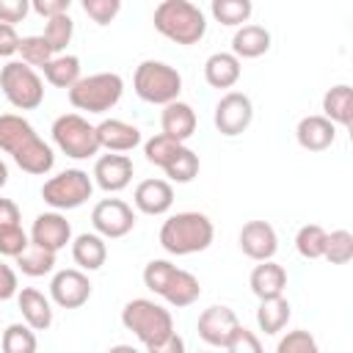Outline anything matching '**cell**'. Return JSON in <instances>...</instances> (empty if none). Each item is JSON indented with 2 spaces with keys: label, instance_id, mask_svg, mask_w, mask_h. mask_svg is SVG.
<instances>
[{
  "label": "cell",
  "instance_id": "cell-8",
  "mask_svg": "<svg viewBox=\"0 0 353 353\" xmlns=\"http://www.w3.org/2000/svg\"><path fill=\"white\" fill-rule=\"evenodd\" d=\"M91 193H94V179L83 168H66V171L50 176L41 185V199L55 212H66V210L83 207L91 199Z\"/></svg>",
  "mask_w": 353,
  "mask_h": 353
},
{
  "label": "cell",
  "instance_id": "cell-10",
  "mask_svg": "<svg viewBox=\"0 0 353 353\" xmlns=\"http://www.w3.org/2000/svg\"><path fill=\"white\" fill-rule=\"evenodd\" d=\"M254 121V102L243 91H226L212 110V124L223 138L243 135Z\"/></svg>",
  "mask_w": 353,
  "mask_h": 353
},
{
  "label": "cell",
  "instance_id": "cell-32",
  "mask_svg": "<svg viewBox=\"0 0 353 353\" xmlns=\"http://www.w3.org/2000/svg\"><path fill=\"white\" fill-rule=\"evenodd\" d=\"M14 262H17V268H19L25 276H30V279H39V276H47V273L55 270V254L47 251V248H41V245H33V243H30Z\"/></svg>",
  "mask_w": 353,
  "mask_h": 353
},
{
  "label": "cell",
  "instance_id": "cell-3",
  "mask_svg": "<svg viewBox=\"0 0 353 353\" xmlns=\"http://www.w3.org/2000/svg\"><path fill=\"white\" fill-rule=\"evenodd\" d=\"M143 284L174 309H188L199 301L201 284L190 270L176 268L168 259H152L143 268Z\"/></svg>",
  "mask_w": 353,
  "mask_h": 353
},
{
  "label": "cell",
  "instance_id": "cell-1",
  "mask_svg": "<svg viewBox=\"0 0 353 353\" xmlns=\"http://www.w3.org/2000/svg\"><path fill=\"white\" fill-rule=\"evenodd\" d=\"M160 245L165 254L171 256H190L199 251H207L215 240V226L204 212L196 210H185V212H174L163 221L160 234H157Z\"/></svg>",
  "mask_w": 353,
  "mask_h": 353
},
{
  "label": "cell",
  "instance_id": "cell-44",
  "mask_svg": "<svg viewBox=\"0 0 353 353\" xmlns=\"http://www.w3.org/2000/svg\"><path fill=\"white\" fill-rule=\"evenodd\" d=\"M30 14L28 0H0V22L3 25H17Z\"/></svg>",
  "mask_w": 353,
  "mask_h": 353
},
{
  "label": "cell",
  "instance_id": "cell-47",
  "mask_svg": "<svg viewBox=\"0 0 353 353\" xmlns=\"http://www.w3.org/2000/svg\"><path fill=\"white\" fill-rule=\"evenodd\" d=\"M19 33H17V28L14 25H3L0 22V58H11V55H17V50H19Z\"/></svg>",
  "mask_w": 353,
  "mask_h": 353
},
{
  "label": "cell",
  "instance_id": "cell-33",
  "mask_svg": "<svg viewBox=\"0 0 353 353\" xmlns=\"http://www.w3.org/2000/svg\"><path fill=\"white\" fill-rule=\"evenodd\" d=\"M0 347H3V353H36L39 350V339H36V331L30 325L11 323L0 334Z\"/></svg>",
  "mask_w": 353,
  "mask_h": 353
},
{
  "label": "cell",
  "instance_id": "cell-27",
  "mask_svg": "<svg viewBox=\"0 0 353 353\" xmlns=\"http://www.w3.org/2000/svg\"><path fill=\"white\" fill-rule=\"evenodd\" d=\"M334 127H350L353 121V88L347 83L331 85L323 94V113Z\"/></svg>",
  "mask_w": 353,
  "mask_h": 353
},
{
  "label": "cell",
  "instance_id": "cell-25",
  "mask_svg": "<svg viewBox=\"0 0 353 353\" xmlns=\"http://www.w3.org/2000/svg\"><path fill=\"white\" fill-rule=\"evenodd\" d=\"M270 50V30L265 25H243L234 30L232 36V55L237 61H248V58H259Z\"/></svg>",
  "mask_w": 353,
  "mask_h": 353
},
{
  "label": "cell",
  "instance_id": "cell-2",
  "mask_svg": "<svg viewBox=\"0 0 353 353\" xmlns=\"http://www.w3.org/2000/svg\"><path fill=\"white\" fill-rule=\"evenodd\" d=\"M152 22H154V30L160 36H165L174 44H182V47L199 44L207 33L204 11L190 0H163V3H157L154 14H152Z\"/></svg>",
  "mask_w": 353,
  "mask_h": 353
},
{
  "label": "cell",
  "instance_id": "cell-41",
  "mask_svg": "<svg viewBox=\"0 0 353 353\" xmlns=\"http://www.w3.org/2000/svg\"><path fill=\"white\" fill-rule=\"evenodd\" d=\"M276 353H320V345H317V339L309 331L295 328V331H287L279 339Z\"/></svg>",
  "mask_w": 353,
  "mask_h": 353
},
{
  "label": "cell",
  "instance_id": "cell-52",
  "mask_svg": "<svg viewBox=\"0 0 353 353\" xmlns=\"http://www.w3.org/2000/svg\"><path fill=\"white\" fill-rule=\"evenodd\" d=\"M199 353H212V350H199Z\"/></svg>",
  "mask_w": 353,
  "mask_h": 353
},
{
  "label": "cell",
  "instance_id": "cell-29",
  "mask_svg": "<svg viewBox=\"0 0 353 353\" xmlns=\"http://www.w3.org/2000/svg\"><path fill=\"white\" fill-rule=\"evenodd\" d=\"M33 135H36V130L25 116H19V113H3L0 116V152L14 154Z\"/></svg>",
  "mask_w": 353,
  "mask_h": 353
},
{
  "label": "cell",
  "instance_id": "cell-11",
  "mask_svg": "<svg viewBox=\"0 0 353 353\" xmlns=\"http://www.w3.org/2000/svg\"><path fill=\"white\" fill-rule=\"evenodd\" d=\"M135 210L124 199H102L91 210V226L105 240H119L135 229Z\"/></svg>",
  "mask_w": 353,
  "mask_h": 353
},
{
  "label": "cell",
  "instance_id": "cell-46",
  "mask_svg": "<svg viewBox=\"0 0 353 353\" xmlns=\"http://www.w3.org/2000/svg\"><path fill=\"white\" fill-rule=\"evenodd\" d=\"M19 292V279H17V270L6 262H0V301H8V298H17Z\"/></svg>",
  "mask_w": 353,
  "mask_h": 353
},
{
  "label": "cell",
  "instance_id": "cell-39",
  "mask_svg": "<svg viewBox=\"0 0 353 353\" xmlns=\"http://www.w3.org/2000/svg\"><path fill=\"white\" fill-rule=\"evenodd\" d=\"M323 259H328L331 265H347L353 259V234L347 229H334L325 237V254Z\"/></svg>",
  "mask_w": 353,
  "mask_h": 353
},
{
  "label": "cell",
  "instance_id": "cell-7",
  "mask_svg": "<svg viewBox=\"0 0 353 353\" xmlns=\"http://www.w3.org/2000/svg\"><path fill=\"white\" fill-rule=\"evenodd\" d=\"M52 143L58 152H63L72 160H88L99 154V141H97V124H91L80 113H63L52 121L50 127Z\"/></svg>",
  "mask_w": 353,
  "mask_h": 353
},
{
  "label": "cell",
  "instance_id": "cell-12",
  "mask_svg": "<svg viewBox=\"0 0 353 353\" xmlns=\"http://www.w3.org/2000/svg\"><path fill=\"white\" fill-rule=\"evenodd\" d=\"M237 328H240L237 312L229 309V306H223V303L207 306V309L199 314V320H196V334H199V339L207 342L210 347H226Z\"/></svg>",
  "mask_w": 353,
  "mask_h": 353
},
{
  "label": "cell",
  "instance_id": "cell-24",
  "mask_svg": "<svg viewBox=\"0 0 353 353\" xmlns=\"http://www.w3.org/2000/svg\"><path fill=\"white\" fill-rule=\"evenodd\" d=\"M69 245H72V259H74L77 270H83V273L99 270L108 262V243L97 232H83V234L72 237Z\"/></svg>",
  "mask_w": 353,
  "mask_h": 353
},
{
  "label": "cell",
  "instance_id": "cell-45",
  "mask_svg": "<svg viewBox=\"0 0 353 353\" xmlns=\"http://www.w3.org/2000/svg\"><path fill=\"white\" fill-rule=\"evenodd\" d=\"M69 8H72V0H33V3H30V11H36V14L44 17V19L69 14Z\"/></svg>",
  "mask_w": 353,
  "mask_h": 353
},
{
  "label": "cell",
  "instance_id": "cell-22",
  "mask_svg": "<svg viewBox=\"0 0 353 353\" xmlns=\"http://www.w3.org/2000/svg\"><path fill=\"white\" fill-rule=\"evenodd\" d=\"M248 287L251 292L259 298V301H270V298H281L284 295V287H287V270L284 265L268 259V262H259L251 276H248Z\"/></svg>",
  "mask_w": 353,
  "mask_h": 353
},
{
  "label": "cell",
  "instance_id": "cell-16",
  "mask_svg": "<svg viewBox=\"0 0 353 353\" xmlns=\"http://www.w3.org/2000/svg\"><path fill=\"white\" fill-rule=\"evenodd\" d=\"M240 251L254 262H268L279 251V234L268 221H248L237 234Z\"/></svg>",
  "mask_w": 353,
  "mask_h": 353
},
{
  "label": "cell",
  "instance_id": "cell-50",
  "mask_svg": "<svg viewBox=\"0 0 353 353\" xmlns=\"http://www.w3.org/2000/svg\"><path fill=\"white\" fill-rule=\"evenodd\" d=\"M105 353H141V350L132 347V345H113V347H108Z\"/></svg>",
  "mask_w": 353,
  "mask_h": 353
},
{
  "label": "cell",
  "instance_id": "cell-42",
  "mask_svg": "<svg viewBox=\"0 0 353 353\" xmlns=\"http://www.w3.org/2000/svg\"><path fill=\"white\" fill-rule=\"evenodd\" d=\"M83 11L97 25H110L121 11V0H83Z\"/></svg>",
  "mask_w": 353,
  "mask_h": 353
},
{
  "label": "cell",
  "instance_id": "cell-9",
  "mask_svg": "<svg viewBox=\"0 0 353 353\" xmlns=\"http://www.w3.org/2000/svg\"><path fill=\"white\" fill-rule=\"evenodd\" d=\"M0 88L17 110H36L44 102V80L22 61H8L0 69Z\"/></svg>",
  "mask_w": 353,
  "mask_h": 353
},
{
  "label": "cell",
  "instance_id": "cell-37",
  "mask_svg": "<svg viewBox=\"0 0 353 353\" xmlns=\"http://www.w3.org/2000/svg\"><path fill=\"white\" fill-rule=\"evenodd\" d=\"M41 36L47 39V44L52 47V52H55V55H63V52H66V47H69V41H72V36H74V19H72L69 14L52 17V19H47V25H44V33H41Z\"/></svg>",
  "mask_w": 353,
  "mask_h": 353
},
{
  "label": "cell",
  "instance_id": "cell-36",
  "mask_svg": "<svg viewBox=\"0 0 353 353\" xmlns=\"http://www.w3.org/2000/svg\"><path fill=\"white\" fill-rule=\"evenodd\" d=\"M17 52L22 55V63H28L30 69H44V66L55 58L52 47L47 44V39H44L41 33L22 36V39H19V50H17Z\"/></svg>",
  "mask_w": 353,
  "mask_h": 353
},
{
  "label": "cell",
  "instance_id": "cell-31",
  "mask_svg": "<svg viewBox=\"0 0 353 353\" xmlns=\"http://www.w3.org/2000/svg\"><path fill=\"white\" fill-rule=\"evenodd\" d=\"M251 11H254L251 0H212L210 3L212 19L221 22V25H226V28H243V25H248Z\"/></svg>",
  "mask_w": 353,
  "mask_h": 353
},
{
  "label": "cell",
  "instance_id": "cell-48",
  "mask_svg": "<svg viewBox=\"0 0 353 353\" xmlns=\"http://www.w3.org/2000/svg\"><path fill=\"white\" fill-rule=\"evenodd\" d=\"M146 353H188V347H185V339L176 331H171L165 339H160L154 345H146Z\"/></svg>",
  "mask_w": 353,
  "mask_h": 353
},
{
  "label": "cell",
  "instance_id": "cell-18",
  "mask_svg": "<svg viewBox=\"0 0 353 353\" xmlns=\"http://www.w3.org/2000/svg\"><path fill=\"white\" fill-rule=\"evenodd\" d=\"M196 124H199V119H196L193 105H188V102H182V99L168 102V105L163 108V113H160V132H163L165 138L176 141V143H185L188 138H193Z\"/></svg>",
  "mask_w": 353,
  "mask_h": 353
},
{
  "label": "cell",
  "instance_id": "cell-38",
  "mask_svg": "<svg viewBox=\"0 0 353 353\" xmlns=\"http://www.w3.org/2000/svg\"><path fill=\"white\" fill-rule=\"evenodd\" d=\"M182 146H185V143H176V141L165 138L163 132H157V135H152V138L143 141V154H146V160H149L152 165L165 168V165L171 163V157H174Z\"/></svg>",
  "mask_w": 353,
  "mask_h": 353
},
{
  "label": "cell",
  "instance_id": "cell-21",
  "mask_svg": "<svg viewBox=\"0 0 353 353\" xmlns=\"http://www.w3.org/2000/svg\"><path fill=\"white\" fill-rule=\"evenodd\" d=\"M17 306L22 312V323L33 331H47L52 325V301L36 287H22L17 292Z\"/></svg>",
  "mask_w": 353,
  "mask_h": 353
},
{
  "label": "cell",
  "instance_id": "cell-49",
  "mask_svg": "<svg viewBox=\"0 0 353 353\" xmlns=\"http://www.w3.org/2000/svg\"><path fill=\"white\" fill-rule=\"evenodd\" d=\"M19 221H22V212H19L17 201L0 196V226H14V223H19Z\"/></svg>",
  "mask_w": 353,
  "mask_h": 353
},
{
  "label": "cell",
  "instance_id": "cell-40",
  "mask_svg": "<svg viewBox=\"0 0 353 353\" xmlns=\"http://www.w3.org/2000/svg\"><path fill=\"white\" fill-rule=\"evenodd\" d=\"M28 245H30V237H28V232L22 229V223L0 226V256L17 259Z\"/></svg>",
  "mask_w": 353,
  "mask_h": 353
},
{
  "label": "cell",
  "instance_id": "cell-14",
  "mask_svg": "<svg viewBox=\"0 0 353 353\" xmlns=\"http://www.w3.org/2000/svg\"><path fill=\"white\" fill-rule=\"evenodd\" d=\"M28 237H30L33 245H41V248L58 254L61 248H66L72 243V223L66 221L63 212H55V210L39 212L33 218V226H30Z\"/></svg>",
  "mask_w": 353,
  "mask_h": 353
},
{
  "label": "cell",
  "instance_id": "cell-4",
  "mask_svg": "<svg viewBox=\"0 0 353 353\" xmlns=\"http://www.w3.org/2000/svg\"><path fill=\"white\" fill-rule=\"evenodd\" d=\"M121 325L132 331V336L146 347L165 339L174 331V314L152 298H132L121 309Z\"/></svg>",
  "mask_w": 353,
  "mask_h": 353
},
{
  "label": "cell",
  "instance_id": "cell-28",
  "mask_svg": "<svg viewBox=\"0 0 353 353\" xmlns=\"http://www.w3.org/2000/svg\"><path fill=\"white\" fill-rule=\"evenodd\" d=\"M290 317H292V306H290V301L284 295L281 298H270V301H259V306H256V325L268 336L281 334L287 328Z\"/></svg>",
  "mask_w": 353,
  "mask_h": 353
},
{
  "label": "cell",
  "instance_id": "cell-6",
  "mask_svg": "<svg viewBox=\"0 0 353 353\" xmlns=\"http://www.w3.org/2000/svg\"><path fill=\"white\" fill-rule=\"evenodd\" d=\"M66 94H69V102L74 110L108 113L119 105V99L124 94V80L116 72H97L88 77H80Z\"/></svg>",
  "mask_w": 353,
  "mask_h": 353
},
{
  "label": "cell",
  "instance_id": "cell-20",
  "mask_svg": "<svg viewBox=\"0 0 353 353\" xmlns=\"http://www.w3.org/2000/svg\"><path fill=\"white\" fill-rule=\"evenodd\" d=\"M295 141L301 149L306 152H325L328 146H334L336 141V127L320 116V113H312V116H303L295 127Z\"/></svg>",
  "mask_w": 353,
  "mask_h": 353
},
{
  "label": "cell",
  "instance_id": "cell-13",
  "mask_svg": "<svg viewBox=\"0 0 353 353\" xmlns=\"http://www.w3.org/2000/svg\"><path fill=\"white\" fill-rule=\"evenodd\" d=\"M91 298V281L77 268H63L50 279V301L61 309H80Z\"/></svg>",
  "mask_w": 353,
  "mask_h": 353
},
{
  "label": "cell",
  "instance_id": "cell-26",
  "mask_svg": "<svg viewBox=\"0 0 353 353\" xmlns=\"http://www.w3.org/2000/svg\"><path fill=\"white\" fill-rule=\"evenodd\" d=\"M240 74H243V63L232 52H223L221 50V52H212L204 61V80H207V85H212L218 91L237 85Z\"/></svg>",
  "mask_w": 353,
  "mask_h": 353
},
{
  "label": "cell",
  "instance_id": "cell-30",
  "mask_svg": "<svg viewBox=\"0 0 353 353\" xmlns=\"http://www.w3.org/2000/svg\"><path fill=\"white\" fill-rule=\"evenodd\" d=\"M41 72H44V80H47L50 85L66 88V91L83 77V74H80V58H77V55H69V52L55 55Z\"/></svg>",
  "mask_w": 353,
  "mask_h": 353
},
{
  "label": "cell",
  "instance_id": "cell-15",
  "mask_svg": "<svg viewBox=\"0 0 353 353\" xmlns=\"http://www.w3.org/2000/svg\"><path fill=\"white\" fill-rule=\"evenodd\" d=\"M132 174H135V165L127 154H99L97 163H94V171H91V179L99 190L105 193H119L124 190L130 182H132Z\"/></svg>",
  "mask_w": 353,
  "mask_h": 353
},
{
  "label": "cell",
  "instance_id": "cell-51",
  "mask_svg": "<svg viewBox=\"0 0 353 353\" xmlns=\"http://www.w3.org/2000/svg\"><path fill=\"white\" fill-rule=\"evenodd\" d=\"M6 182H8V165L0 160V188H6Z\"/></svg>",
  "mask_w": 353,
  "mask_h": 353
},
{
  "label": "cell",
  "instance_id": "cell-19",
  "mask_svg": "<svg viewBox=\"0 0 353 353\" xmlns=\"http://www.w3.org/2000/svg\"><path fill=\"white\" fill-rule=\"evenodd\" d=\"M97 141H99V149H108L113 154H124L141 143V130L130 121H121V119H105L97 124Z\"/></svg>",
  "mask_w": 353,
  "mask_h": 353
},
{
  "label": "cell",
  "instance_id": "cell-5",
  "mask_svg": "<svg viewBox=\"0 0 353 353\" xmlns=\"http://www.w3.org/2000/svg\"><path fill=\"white\" fill-rule=\"evenodd\" d=\"M132 88L135 94L149 102V105H168V102H176L179 94H182V74L165 63V61H154V58H146L135 66V74H132Z\"/></svg>",
  "mask_w": 353,
  "mask_h": 353
},
{
  "label": "cell",
  "instance_id": "cell-35",
  "mask_svg": "<svg viewBox=\"0 0 353 353\" xmlns=\"http://www.w3.org/2000/svg\"><path fill=\"white\" fill-rule=\"evenodd\" d=\"M325 237L328 232L320 223H303L295 234V251L303 259H323L325 254Z\"/></svg>",
  "mask_w": 353,
  "mask_h": 353
},
{
  "label": "cell",
  "instance_id": "cell-34",
  "mask_svg": "<svg viewBox=\"0 0 353 353\" xmlns=\"http://www.w3.org/2000/svg\"><path fill=\"white\" fill-rule=\"evenodd\" d=\"M199 168H201L199 154H196L190 146H182V149L171 157V163H168L163 171H165V176H168V182L188 185V182H193V179L199 176Z\"/></svg>",
  "mask_w": 353,
  "mask_h": 353
},
{
  "label": "cell",
  "instance_id": "cell-43",
  "mask_svg": "<svg viewBox=\"0 0 353 353\" xmlns=\"http://www.w3.org/2000/svg\"><path fill=\"white\" fill-rule=\"evenodd\" d=\"M226 353H265V350H262L259 336H256L254 331H248L245 325H240V328L234 331V336L229 339Z\"/></svg>",
  "mask_w": 353,
  "mask_h": 353
},
{
  "label": "cell",
  "instance_id": "cell-23",
  "mask_svg": "<svg viewBox=\"0 0 353 353\" xmlns=\"http://www.w3.org/2000/svg\"><path fill=\"white\" fill-rule=\"evenodd\" d=\"M11 157H14V163H17L25 174H33V176H44V174H50L52 165H55V152H52V146H50L47 141H41L39 135H33L28 143H22Z\"/></svg>",
  "mask_w": 353,
  "mask_h": 353
},
{
  "label": "cell",
  "instance_id": "cell-17",
  "mask_svg": "<svg viewBox=\"0 0 353 353\" xmlns=\"http://www.w3.org/2000/svg\"><path fill=\"white\" fill-rule=\"evenodd\" d=\"M132 204L143 215H165L174 207V188L168 179H141L132 190Z\"/></svg>",
  "mask_w": 353,
  "mask_h": 353
}]
</instances>
